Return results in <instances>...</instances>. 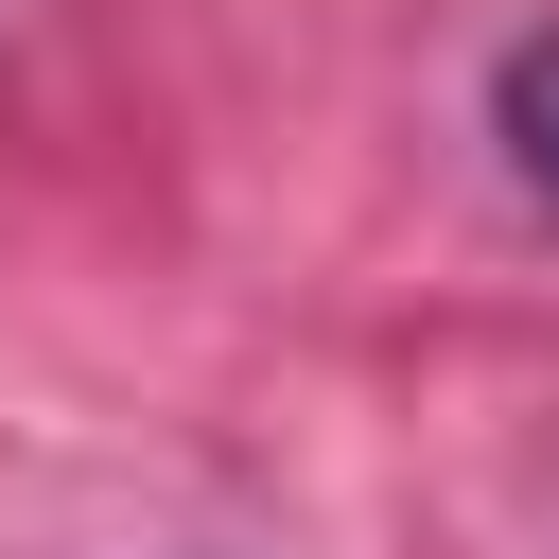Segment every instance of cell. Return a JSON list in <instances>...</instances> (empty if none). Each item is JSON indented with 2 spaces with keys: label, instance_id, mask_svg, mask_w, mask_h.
<instances>
[{
  "label": "cell",
  "instance_id": "1",
  "mask_svg": "<svg viewBox=\"0 0 559 559\" xmlns=\"http://www.w3.org/2000/svg\"><path fill=\"white\" fill-rule=\"evenodd\" d=\"M489 122H507V157H524V192L559 210V35H524V52L489 70Z\"/></svg>",
  "mask_w": 559,
  "mask_h": 559
}]
</instances>
